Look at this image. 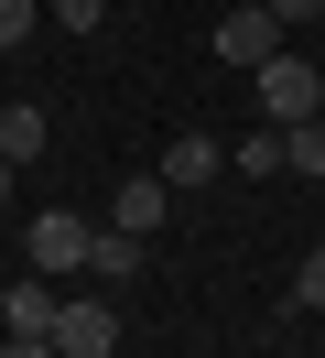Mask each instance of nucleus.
<instances>
[{
	"label": "nucleus",
	"instance_id": "10",
	"mask_svg": "<svg viewBox=\"0 0 325 358\" xmlns=\"http://www.w3.org/2000/svg\"><path fill=\"white\" fill-rule=\"evenodd\" d=\"M282 152H293V174L325 185V120H293V131H282Z\"/></svg>",
	"mask_w": 325,
	"mask_h": 358
},
{
	"label": "nucleus",
	"instance_id": "7",
	"mask_svg": "<svg viewBox=\"0 0 325 358\" xmlns=\"http://www.w3.org/2000/svg\"><path fill=\"white\" fill-rule=\"evenodd\" d=\"M55 304H65V282H43V271H22V282L0 293V326H11V336H55Z\"/></svg>",
	"mask_w": 325,
	"mask_h": 358
},
{
	"label": "nucleus",
	"instance_id": "5",
	"mask_svg": "<svg viewBox=\"0 0 325 358\" xmlns=\"http://www.w3.org/2000/svg\"><path fill=\"white\" fill-rule=\"evenodd\" d=\"M152 174H163L173 196H195V185H217V174H228V152H217V131H173V141H163V163H152Z\"/></svg>",
	"mask_w": 325,
	"mask_h": 358
},
{
	"label": "nucleus",
	"instance_id": "17",
	"mask_svg": "<svg viewBox=\"0 0 325 358\" xmlns=\"http://www.w3.org/2000/svg\"><path fill=\"white\" fill-rule=\"evenodd\" d=\"M0 206H11V163H0Z\"/></svg>",
	"mask_w": 325,
	"mask_h": 358
},
{
	"label": "nucleus",
	"instance_id": "12",
	"mask_svg": "<svg viewBox=\"0 0 325 358\" xmlns=\"http://www.w3.org/2000/svg\"><path fill=\"white\" fill-rule=\"evenodd\" d=\"M293 304L325 315V250H303V261H293Z\"/></svg>",
	"mask_w": 325,
	"mask_h": 358
},
{
	"label": "nucleus",
	"instance_id": "15",
	"mask_svg": "<svg viewBox=\"0 0 325 358\" xmlns=\"http://www.w3.org/2000/svg\"><path fill=\"white\" fill-rule=\"evenodd\" d=\"M315 11H325V0H271V22H282V33H293V22H315Z\"/></svg>",
	"mask_w": 325,
	"mask_h": 358
},
{
	"label": "nucleus",
	"instance_id": "13",
	"mask_svg": "<svg viewBox=\"0 0 325 358\" xmlns=\"http://www.w3.org/2000/svg\"><path fill=\"white\" fill-rule=\"evenodd\" d=\"M33 22H43V0H0V55H11V44H33Z\"/></svg>",
	"mask_w": 325,
	"mask_h": 358
},
{
	"label": "nucleus",
	"instance_id": "9",
	"mask_svg": "<svg viewBox=\"0 0 325 358\" xmlns=\"http://www.w3.org/2000/svg\"><path fill=\"white\" fill-rule=\"evenodd\" d=\"M33 152H43V109L11 98V109H0V163H33Z\"/></svg>",
	"mask_w": 325,
	"mask_h": 358
},
{
	"label": "nucleus",
	"instance_id": "14",
	"mask_svg": "<svg viewBox=\"0 0 325 358\" xmlns=\"http://www.w3.org/2000/svg\"><path fill=\"white\" fill-rule=\"evenodd\" d=\"M43 11H55L65 33H98V22H108V0H43Z\"/></svg>",
	"mask_w": 325,
	"mask_h": 358
},
{
	"label": "nucleus",
	"instance_id": "3",
	"mask_svg": "<svg viewBox=\"0 0 325 358\" xmlns=\"http://www.w3.org/2000/svg\"><path fill=\"white\" fill-rule=\"evenodd\" d=\"M55 358H120V304L108 293H65L55 304Z\"/></svg>",
	"mask_w": 325,
	"mask_h": 358
},
{
	"label": "nucleus",
	"instance_id": "8",
	"mask_svg": "<svg viewBox=\"0 0 325 358\" xmlns=\"http://www.w3.org/2000/svg\"><path fill=\"white\" fill-rule=\"evenodd\" d=\"M141 261H152V239H130V228H98V250H87L98 282H141Z\"/></svg>",
	"mask_w": 325,
	"mask_h": 358
},
{
	"label": "nucleus",
	"instance_id": "4",
	"mask_svg": "<svg viewBox=\"0 0 325 358\" xmlns=\"http://www.w3.org/2000/svg\"><path fill=\"white\" fill-rule=\"evenodd\" d=\"M217 55H228V66H271V55H282V22H271V0H238V11H228V22H217Z\"/></svg>",
	"mask_w": 325,
	"mask_h": 358
},
{
	"label": "nucleus",
	"instance_id": "6",
	"mask_svg": "<svg viewBox=\"0 0 325 358\" xmlns=\"http://www.w3.org/2000/svg\"><path fill=\"white\" fill-rule=\"evenodd\" d=\"M163 217H173V185H163V174H120V196H108V228H130V239H152Z\"/></svg>",
	"mask_w": 325,
	"mask_h": 358
},
{
	"label": "nucleus",
	"instance_id": "2",
	"mask_svg": "<svg viewBox=\"0 0 325 358\" xmlns=\"http://www.w3.org/2000/svg\"><path fill=\"white\" fill-rule=\"evenodd\" d=\"M260 109H271V131H293V120H325V76L303 66L293 44H282L271 66H260Z\"/></svg>",
	"mask_w": 325,
	"mask_h": 358
},
{
	"label": "nucleus",
	"instance_id": "1",
	"mask_svg": "<svg viewBox=\"0 0 325 358\" xmlns=\"http://www.w3.org/2000/svg\"><path fill=\"white\" fill-rule=\"evenodd\" d=\"M87 250H98V228H87L76 206H43V217L22 228V261H33L43 282H65V271H87Z\"/></svg>",
	"mask_w": 325,
	"mask_h": 358
},
{
	"label": "nucleus",
	"instance_id": "16",
	"mask_svg": "<svg viewBox=\"0 0 325 358\" xmlns=\"http://www.w3.org/2000/svg\"><path fill=\"white\" fill-rule=\"evenodd\" d=\"M0 358H55V336H11V348H0Z\"/></svg>",
	"mask_w": 325,
	"mask_h": 358
},
{
	"label": "nucleus",
	"instance_id": "11",
	"mask_svg": "<svg viewBox=\"0 0 325 358\" xmlns=\"http://www.w3.org/2000/svg\"><path fill=\"white\" fill-rule=\"evenodd\" d=\"M238 174H293V152H282V131H260V141H238Z\"/></svg>",
	"mask_w": 325,
	"mask_h": 358
}]
</instances>
